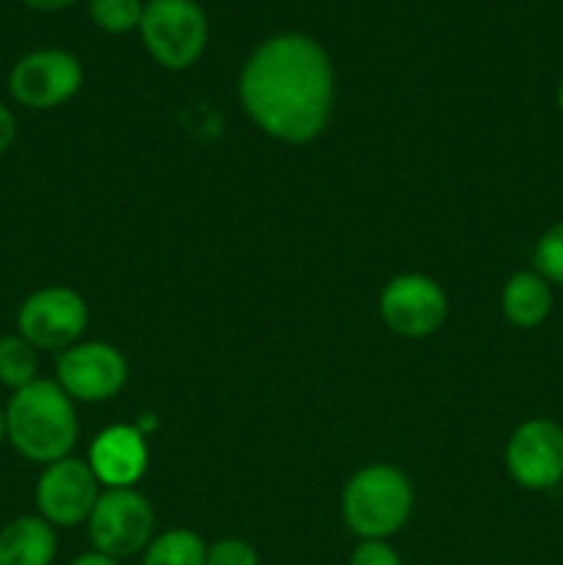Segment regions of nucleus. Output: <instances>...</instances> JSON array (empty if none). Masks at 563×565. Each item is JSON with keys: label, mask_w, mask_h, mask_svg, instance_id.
Listing matches in <instances>:
<instances>
[{"label": "nucleus", "mask_w": 563, "mask_h": 565, "mask_svg": "<svg viewBox=\"0 0 563 565\" xmlns=\"http://www.w3.org/2000/svg\"><path fill=\"white\" fill-rule=\"evenodd\" d=\"M237 92L259 130L285 143H309L329 125L334 66L312 36L276 33L248 55Z\"/></svg>", "instance_id": "1"}, {"label": "nucleus", "mask_w": 563, "mask_h": 565, "mask_svg": "<svg viewBox=\"0 0 563 565\" xmlns=\"http://www.w3.org/2000/svg\"><path fill=\"white\" fill-rule=\"evenodd\" d=\"M6 441L25 461L47 467L72 452L77 441V414L72 397L55 381L36 379L11 392L6 403Z\"/></svg>", "instance_id": "2"}, {"label": "nucleus", "mask_w": 563, "mask_h": 565, "mask_svg": "<svg viewBox=\"0 0 563 565\" xmlns=\"http://www.w3.org/2000/svg\"><path fill=\"white\" fill-rule=\"evenodd\" d=\"M414 489L406 472L390 463L364 467L342 491V522L362 541H386L408 522Z\"/></svg>", "instance_id": "3"}, {"label": "nucleus", "mask_w": 563, "mask_h": 565, "mask_svg": "<svg viewBox=\"0 0 563 565\" xmlns=\"http://www.w3.org/2000/svg\"><path fill=\"white\" fill-rule=\"evenodd\" d=\"M138 33L163 70L182 72L202 58L210 22L196 0H147Z\"/></svg>", "instance_id": "4"}, {"label": "nucleus", "mask_w": 563, "mask_h": 565, "mask_svg": "<svg viewBox=\"0 0 563 565\" xmlns=\"http://www.w3.org/2000/svg\"><path fill=\"white\" fill-rule=\"evenodd\" d=\"M92 546L114 561L141 555L155 539V511L136 489H108L88 516Z\"/></svg>", "instance_id": "5"}, {"label": "nucleus", "mask_w": 563, "mask_h": 565, "mask_svg": "<svg viewBox=\"0 0 563 565\" xmlns=\"http://www.w3.org/2000/svg\"><path fill=\"white\" fill-rule=\"evenodd\" d=\"M88 326V307L72 287H42L22 301L17 334L36 351H66L77 345Z\"/></svg>", "instance_id": "6"}, {"label": "nucleus", "mask_w": 563, "mask_h": 565, "mask_svg": "<svg viewBox=\"0 0 563 565\" xmlns=\"http://www.w3.org/2000/svg\"><path fill=\"white\" fill-rule=\"evenodd\" d=\"M83 86V64L61 47L31 50L9 72V94L31 110H53L70 103Z\"/></svg>", "instance_id": "7"}, {"label": "nucleus", "mask_w": 563, "mask_h": 565, "mask_svg": "<svg viewBox=\"0 0 563 565\" xmlns=\"http://www.w3.org/2000/svg\"><path fill=\"white\" fill-rule=\"evenodd\" d=\"M33 500H36L39 516L47 524L77 527V524L88 522L94 505H97L99 480L88 461L66 456L42 469Z\"/></svg>", "instance_id": "8"}, {"label": "nucleus", "mask_w": 563, "mask_h": 565, "mask_svg": "<svg viewBox=\"0 0 563 565\" xmlns=\"http://www.w3.org/2000/svg\"><path fill=\"white\" fill-rule=\"evenodd\" d=\"M127 359L108 342H77L59 353L55 384L83 403L110 401L127 384Z\"/></svg>", "instance_id": "9"}, {"label": "nucleus", "mask_w": 563, "mask_h": 565, "mask_svg": "<svg viewBox=\"0 0 563 565\" xmlns=\"http://www.w3.org/2000/svg\"><path fill=\"white\" fill-rule=\"evenodd\" d=\"M506 467L513 483L528 491L555 489L563 480V428L535 417L519 425L506 445Z\"/></svg>", "instance_id": "10"}, {"label": "nucleus", "mask_w": 563, "mask_h": 565, "mask_svg": "<svg viewBox=\"0 0 563 565\" xmlns=\"http://www.w3.org/2000/svg\"><path fill=\"white\" fill-rule=\"evenodd\" d=\"M379 307L384 323L406 340L436 334L447 318L445 290L423 274H403L386 281Z\"/></svg>", "instance_id": "11"}, {"label": "nucleus", "mask_w": 563, "mask_h": 565, "mask_svg": "<svg viewBox=\"0 0 563 565\" xmlns=\"http://www.w3.org/2000/svg\"><path fill=\"white\" fill-rule=\"evenodd\" d=\"M147 441L132 425H110L88 450V467L108 489H132L147 472Z\"/></svg>", "instance_id": "12"}, {"label": "nucleus", "mask_w": 563, "mask_h": 565, "mask_svg": "<svg viewBox=\"0 0 563 565\" xmlns=\"http://www.w3.org/2000/svg\"><path fill=\"white\" fill-rule=\"evenodd\" d=\"M59 535L42 516H17L0 527V565H53Z\"/></svg>", "instance_id": "13"}, {"label": "nucleus", "mask_w": 563, "mask_h": 565, "mask_svg": "<svg viewBox=\"0 0 563 565\" xmlns=\"http://www.w3.org/2000/svg\"><path fill=\"white\" fill-rule=\"evenodd\" d=\"M552 312V285L535 270H519L502 290V315L517 329H535Z\"/></svg>", "instance_id": "14"}, {"label": "nucleus", "mask_w": 563, "mask_h": 565, "mask_svg": "<svg viewBox=\"0 0 563 565\" xmlns=\"http://www.w3.org/2000/svg\"><path fill=\"white\" fill-rule=\"evenodd\" d=\"M208 544L193 530L177 527L155 535L141 552V565H204Z\"/></svg>", "instance_id": "15"}, {"label": "nucleus", "mask_w": 563, "mask_h": 565, "mask_svg": "<svg viewBox=\"0 0 563 565\" xmlns=\"http://www.w3.org/2000/svg\"><path fill=\"white\" fill-rule=\"evenodd\" d=\"M39 379V351L20 334L0 337V384L17 392Z\"/></svg>", "instance_id": "16"}, {"label": "nucleus", "mask_w": 563, "mask_h": 565, "mask_svg": "<svg viewBox=\"0 0 563 565\" xmlns=\"http://www.w3.org/2000/svg\"><path fill=\"white\" fill-rule=\"evenodd\" d=\"M88 17L99 31L125 36L141 25L144 0H88Z\"/></svg>", "instance_id": "17"}, {"label": "nucleus", "mask_w": 563, "mask_h": 565, "mask_svg": "<svg viewBox=\"0 0 563 565\" xmlns=\"http://www.w3.org/2000/svg\"><path fill=\"white\" fill-rule=\"evenodd\" d=\"M535 274L544 276L550 285L563 287V221L544 232L533 248Z\"/></svg>", "instance_id": "18"}, {"label": "nucleus", "mask_w": 563, "mask_h": 565, "mask_svg": "<svg viewBox=\"0 0 563 565\" xmlns=\"http://www.w3.org/2000/svg\"><path fill=\"white\" fill-rule=\"evenodd\" d=\"M204 565H259V555L248 541L221 539L208 546V561H204Z\"/></svg>", "instance_id": "19"}, {"label": "nucleus", "mask_w": 563, "mask_h": 565, "mask_svg": "<svg viewBox=\"0 0 563 565\" xmlns=\"http://www.w3.org/2000/svg\"><path fill=\"white\" fill-rule=\"evenodd\" d=\"M348 565H403L401 555L386 541H362Z\"/></svg>", "instance_id": "20"}, {"label": "nucleus", "mask_w": 563, "mask_h": 565, "mask_svg": "<svg viewBox=\"0 0 563 565\" xmlns=\"http://www.w3.org/2000/svg\"><path fill=\"white\" fill-rule=\"evenodd\" d=\"M17 138V119L14 114H11L9 108H6L3 103H0V158H3L6 152L11 149V143H14Z\"/></svg>", "instance_id": "21"}, {"label": "nucleus", "mask_w": 563, "mask_h": 565, "mask_svg": "<svg viewBox=\"0 0 563 565\" xmlns=\"http://www.w3.org/2000/svg\"><path fill=\"white\" fill-rule=\"evenodd\" d=\"M31 11H39V14H53V11H64L70 6H75L77 0H22Z\"/></svg>", "instance_id": "22"}, {"label": "nucleus", "mask_w": 563, "mask_h": 565, "mask_svg": "<svg viewBox=\"0 0 563 565\" xmlns=\"http://www.w3.org/2000/svg\"><path fill=\"white\" fill-rule=\"evenodd\" d=\"M70 565H119V561H114V557H108V555H103V552L92 550V552H83V555H77Z\"/></svg>", "instance_id": "23"}, {"label": "nucleus", "mask_w": 563, "mask_h": 565, "mask_svg": "<svg viewBox=\"0 0 563 565\" xmlns=\"http://www.w3.org/2000/svg\"><path fill=\"white\" fill-rule=\"evenodd\" d=\"M6 441V408L0 406V445Z\"/></svg>", "instance_id": "24"}, {"label": "nucleus", "mask_w": 563, "mask_h": 565, "mask_svg": "<svg viewBox=\"0 0 563 565\" xmlns=\"http://www.w3.org/2000/svg\"><path fill=\"white\" fill-rule=\"evenodd\" d=\"M557 110H561V116H563V81H561V86H557Z\"/></svg>", "instance_id": "25"}, {"label": "nucleus", "mask_w": 563, "mask_h": 565, "mask_svg": "<svg viewBox=\"0 0 563 565\" xmlns=\"http://www.w3.org/2000/svg\"><path fill=\"white\" fill-rule=\"evenodd\" d=\"M0 337H3V334H0Z\"/></svg>", "instance_id": "26"}]
</instances>
